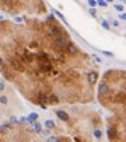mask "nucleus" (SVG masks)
I'll return each instance as SVG.
<instances>
[{"label": "nucleus", "mask_w": 126, "mask_h": 142, "mask_svg": "<svg viewBox=\"0 0 126 142\" xmlns=\"http://www.w3.org/2000/svg\"><path fill=\"white\" fill-rule=\"evenodd\" d=\"M55 45L57 46V48H67V45H69V42H67V37H57L56 41H55Z\"/></svg>", "instance_id": "obj_1"}, {"label": "nucleus", "mask_w": 126, "mask_h": 142, "mask_svg": "<svg viewBox=\"0 0 126 142\" xmlns=\"http://www.w3.org/2000/svg\"><path fill=\"white\" fill-rule=\"evenodd\" d=\"M10 65H11V68H13V69L18 70V72H23V70H24L23 65H21L20 62H18V60H15V59H11V60H10Z\"/></svg>", "instance_id": "obj_2"}, {"label": "nucleus", "mask_w": 126, "mask_h": 142, "mask_svg": "<svg viewBox=\"0 0 126 142\" xmlns=\"http://www.w3.org/2000/svg\"><path fill=\"white\" fill-rule=\"evenodd\" d=\"M56 115H57V118H60L62 121H69V114H67L66 111H63V110H57L56 111Z\"/></svg>", "instance_id": "obj_3"}, {"label": "nucleus", "mask_w": 126, "mask_h": 142, "mask_svg": "<svg viewBox=\"0 0 126 142\" xmlns=\"http://www.w3.org/2000/svg\"><path fill=\"white\" fill-rule=\"evenodd\" d=\"M98 91H99V94H108L109 93V86L108 85H105V83H101V85L98 86Z\"/></svg>", "instance_id": "obj_4"}, {"label": "nucleus", "mask_w": 126, "mask_h": 142, "mask_svg": "<svg viewBox=\"0 0 126 142\" xmlns=\"http://www.w3.org/2000/svg\"><path fill=\"white\" fill-rule=\"evenodd\" d=\"M87 80L90 83H95L97 80H98V73H97V72H90L87 75Z\"/></svg>", "instance_id": "obj_5"}, {"label": "nucleus", "mask_w": 126, "mask_h": 142, "mask_svg": "<svg viewBox=\"0 0 126 142\" xmlns=\"http://www.w3.org/2000/svg\"><path fill=\"white\" fill-rule=\"evenodd\" d=\"M39 69H41L42 72H49V70L52 69L51 64H49V60H48V62H41V65H39Z\"/></svg>", "instance_id": "obj_6"}, {"label": "nucleus", "mask_w": 126, "mask_h": 142, "mask_svg": "<svg viewBox=\"0 0 126 142\" xmlns=\"http://www.w3.org/2000/svg\"><path fill=\"white\" fill-rule=\"evenodd\" d=\"M107 134H108V138H109V139H115V138H116V135H118V132H116V130H115V127H109L108 131H107Z\"/></svg>", "instance_id": "obj_7"}, {"label": "nucleus", "mask_w": 126, "mask_h": 142, "mask_svg": "<svg viewBox=\"0 0 126 142\" xmlns=\"http://www.w3.org/2000/svg\"><path fill=\"white\" fill-rule=\"evenodd\" d=\"M48 103L52 104V106H55V104L59 103V97L55 96V94H49V96H48Z\"/></svg>", "instance_id": "obj_8"}, {"label": "nucleus", "mask_w": 126, "mask_h": 142, "mask_svg": "<svg viewBox=\"0 0 126 142\" xmlns=\"http://www.w3.org/2000/svg\"><path fill=\"white\" fill-rule=\"evenodd\" d=\"M67 52H69V54H72V55H74V54H77V46L74 45V44H69V45H67Z\"/></svg>", "instance_id": "obj_9"}, {"label": "nucleus", "mask_w": 126, "mask_h": 142, "mask_svg": "<svg viewBox=\"0 0 126 142\" xmlns=\"http://www.w3.org/2000/svg\"><path fill=\"white\" fill-rule=\"evenodd\" d=\"M51 33L53 34V35H56V37H60L59 34L62 33V30H60L59 27H56V25H55V27H52V30H51Z\"/></svg>", "instance_id": "obj_10"}, {"label": "nucleus", "mask_w": 126, "mask_h": 142, "mask_svg": "<svg viewBox=\"0 0 126 142\" xmlns=\"http://www.w3.org/2000/svg\"><path fill=\"white\" fill-rule=\"evenodd\" d=\"M44 125H45L46 128H49V130L55 128V122H53L52 120H46V121H45V124H44Z\"/></svg>", "instance_id": "obj_11"}, {"label": "nucleus", "mask_w": 126, "mask_h": 142, "mask_svg": "<svg viewBox=\"0 0 126 142\" xmlns=\"http://www.w3.org/2000/svg\"><path fill=\"white\" fill-rule=\"evenodd\" d=\"M38 99H39V103H48V96H45V94L39 93Z\"/></svg>", "instance_id": "obj_12"}, {"label": "nucleus", "mask_w": 126, "mask_h": 142, "mask_svg": "<svg viewBox=\"0 0 126 142\" xmlns=\"http://www.w3.org/2000/svg\"><path fill=\"white\" fill-rule=\"evenodd\" d=\"M94 136H95L97 139H101V136H102V131H101V130H95V131H94Z\"/></svg>", "instance_id": "obj_13"}, {"label": "nucleus", "mask_w": 126, "mask_h": 142, "mask_svg": "<svg viewBox=\"0 0 126 142\" xmlns=\"http://www.w3.org/2000/svg\"><path fill=\"white\" fill-rule=\"evenodd\" d=\"M34 128H35V131H36V132H41V130H42V125L39 124L38 121H36V122H34Z\"/></svg>", "instance_id": "obj_14"}, {"label": "nucleus", "mask_w": 126, "mask_h": 142, "mask_svg": "<svg viewBox=\"0 0 126 142\" xmlns=\"http://www.w3.org/2000/svg\"><path fill=\"white\" fill-rule=\"evenodd\" d=\"M23 60H25V62H31V60H32V55L25 54L24 56H23Z\"/></svg>", "instance_id": "obj_15"}, {"label": "nucleus", "mask_w": 126, "mask_h": 142, "mask_svg": "<svg viewBox=\"0 0 126 142\" xmlns=\"http://www.w3.org/2000/svg\"><path fill=\"white\" fill-rule=\"evenodd\" d=\"M97 2H98V6H101V7L108 6V2H107V0H97Z\"/></svg>", "instance_id": "obj_16"}, {"label": "nucleus", "mask_w": 126, "mask_h": 142, "mask_svg": "<svg viewBox=\"0 0 126 142\" xmlns=\"http://www.w3.org/2000/svg\"><path fill=\"white\" fill-rule=\"evenodd\" d=\"M9 103V99L6 96H0V104H7Z\"/></svg>", "instance_id": "obj_17"}, {"label": "nucleus", "mask_w": 126, "mask_h": 142, "mask_svg": "<svg viewBox=\"0 0 126 142\" xmlns=\"http://www.w3.org/2000/svg\"><path fill=\"white\" fill-rule=\"evenodd\" d=\"M87 3L90 7H95L97 4H98V2H97V0H87Z\"/></svg>", "instance_id": "obj_18"}, {"label": "nucleus", "mask_w": 126, "mask_h": 142, "mask_svg": "<svg viewBox=\"0 0 126 142\" xmlns=\"http://www.w3.org/2000/svg\"><path fill=\"white\" fill-rule=\"evenodd\" d=\"M115 10H116V11H119V13H122L123 10H125V7H123L122 4H115Z\"/></svg>", "instance_id": "obj_19"}, {"label": "nucleus", "mask_w": 126, "mask_h": 142, "mask_svg": "<svg viewBox=\"0 0 126 142\" xmlns=\"http://www.w3.org/2000/svg\"><path fill=\"white\" fill-rule=\"evenodd\" d=\"M123 100H125V96H123L122 93H119L116 97H115V101H123Z\"/></svg>", "instance_id": "obj_20"}, {"label": "nucleus", "mask_w": 126, "mask_h": 142, "mask_svg": "<svg viewBox=\"0 0 126 142\" xmlns=\"http://www.w3.org/2000/svg\"><path fill=\"white\" fill-rule=\"evenodd\" d=\"M101 25L105 28V30H109V23L107 21V20H102V23H101Z\"/></svg>", "instance_id": "obj_21"}, {"label": "nucleus", "mask_w": 126, "mask_h": 142, "mask_svg": "<svg viewBox=\"0 0 126 142\" xmlns=\"http://www.w3.org/2000/svg\"><path fill=\"white\" fill-rule=\"evenodd\" d=\"M90 14L93 15V17H97V11H95V9H94V7H91V9H90Z\"/></svg>", "instance_id": "obj_22"}, {"label": "nucleus", "mask_w": 126, "mask_h": 142, "mask_svg": "<svg viewBox=\"0 0 126 142\" xmlns=\"http://www.w3.org/2000/svg\"><path fill=\"white\" fill-rule=\"evenodd\" d=\"M111 24L112 25H114V27H119V21H118V20H112V21H111Z\"/></svg>", "instance_id": "obj_23"}, {"label": "nucleus", "mask_w": 126, "mask_h": 142, "mask_svg": "<svg viewBox=\"0 0 126 142\" xmlns=\"http://www.w3.org/2000/svg\"><path fill=\"white\" fill-rule=\"evenodd\" d=\"M102 54H104L105 56H114V54H112V52H109V51H102Z\"/></svg>", "instance_id": "obj_24"}, {"label": "nucleus", "mask_w": 126, "mask_h": 142, "mask_svg": "<svg viewBox=\"0 0 126 142\" xmlns=\"http://www.w3.org/2000/svg\"><path fill=\"white\" fill-rule=\"evenodd\" d=\"M36 118H38V115H36V114H34V113H32V114H31V115H30V120H31V121L36 120Z\"/></svg>", "instance_id": "obj_25"}, {"label": "nucleus", "mask_w": 126, "mask_h": 142, "mask_svg": "<svg viewBox=\"0 0 126 142\" xmlns=\"http://www.w3.org/2000/svg\"><path fill=\"white\" fill-rule=\"evenodd\" d=\"M93 58L97 60V62H99V64H101V62H102V59H101V58H99V56H97V55H93Z\"/></svg>", "instance_id": "obj_26"}, {"label": "nucleus", "mask_w": 126, "mask_h": 142, "mask_svg": "<svg viewBox=\"0 0 126 142\" xmlns=\"http://www.w3.org/2000/svg\"><path fill=\"white\" fill-rule=\"evenodd\" d=\"M119 17L122 18V20H125V21H126V13H123V11H122V13L119 14Z\"/></svg>", "instance_id": "obj_27"}, {"label": "nucleus", "mask_w": 126, "mask_h": 142, "mask_svg": "<svg viewBox=\"0 0 126 142\" xmlns=\"http://www.w3.org/2000/svg\"><path fill=\"white\" fill-rule=\"evenodd\" d=\"M4 90V82H0V91Z\"/></svg>", "instance_id": "obj_28"}, {"label": "nucleus", "mask_w": 126, "mask_h": 142, "mask_svg": "<svg viewBox=\"0 0 126 142\" xmlns=\"http://www.w3.org/2000/svg\"><path fill=\"white\" fill-rule=\"evenodd\" d=\"M48 141H59V139H57V138H52V136H51V138H48Z\"/></svg>", "instance_id": "obj_29"}, {"label": "nucleus", "mask_w": 126, "mask_h": 142, "mask_svg": "<svg viewBox=\"0 0 126 142\" xmlns=\"http://www.w3.org/2000/svg\"><path fill=\"white\" fill-rule=\"evenodd\" d=\"M3 2H4L6 4H10V3H11V0H3Z\"/></svg>", "instance_id": "obj_30"}, {"label": "nucleus", "mask_w": 126, "mask_h": 142, "mask_svg": "<svg viewBox=\"0 0 126 142\" xmlns=\"http://www.w3.org/2000/svg\"><path fill=\"white\" fill-rule=\"evenodd\" d=\"M0 66H3V60H2V58H0Z\"/></svg>", "instance_id": "obj_31"}, {"label": "nucleus", "mask_w": 126, "mask_h": 142, "mask_svg": "<svg viewBox=\"0 0 126 142\" xmlns=\"http://www.w3.org/2000/svg\"><path fill=\"white\" fill-rule=\"evenodd\" d=\"M107 2H108V3H112V2H114V0H107Z\"/></svg>", "instance_id": "obj_32"}, {"label": "nucleus", "mask_w": 126, "mask_h": 142, "mask_svg": "<svg viewBox=\"0 0 126 142\" xmlns=\"http://www.w3.org/2000/svg\"><path fill=\"white\" fill-rule=\"evenodd\" d=\"M120 2H126V0H120Z\"/></svg>", "instance_id": "obj_33"}]
</instances>
